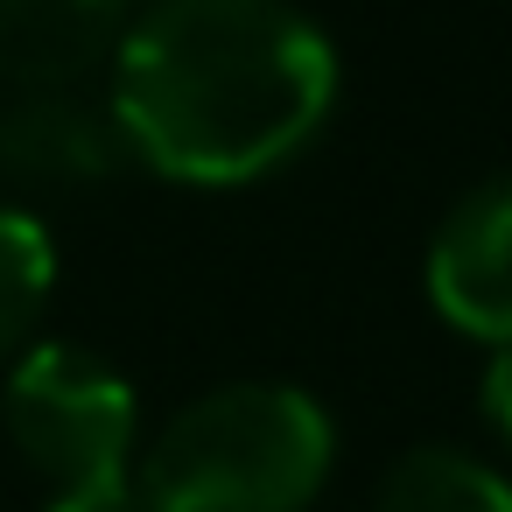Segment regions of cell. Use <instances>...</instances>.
Listing matches in <instances>:
<instances>
[{"mask_svg":"<svg viewBox=\"0 0 512 512\" xmlns=\"http://www.w3.org/2000/svg\"><path fill=\"white\" fill-rule=\"evenodd\" d=\"M50 281H57V246L50 232L29 218V211H8L0 204V351H8L50 302Z\"/></svg>","mask_w":512,"mask_h":512,"instance_id":"ba28073f","label":"cell"},{"mask_svg":"<svg viewBox=\"0 0 512 512\" xmlns=\"http://www.w3.org/2000/svg\"><path fill=\"white\" fill-rule=\"evenodd\" d=\"M330 99L337 57L288 0H148L113 50L127 155L204 190L302 155Z\"/></svg>","mask_w":512,"mask_h":512,"instance_id":"6da1fadb","label":"cell"},{"mask_svg":"<svg viewBox=\"0 0 512 512\" xmlns=\"http://www.w3.org/2000/svg\"><path fill=\"white\" fill-rule=\"evenodd\" d=\"M134 0H0V85L50 92L120 50Z\"/></svg>","mask_w":512,"mask_h":512,"instance_id":"8992f818","label":"cell"},{"mask_svg":"<svg viewBox=\"0 0 512 512\" xmlns=\"http://www.w3.org/2000/svg\"><path fill=\"white\" fill-rule=\"evenodd\" d=\"M127 162V134L113 106H85L64 85L22 92L0 106V176L43 183V190H78L99 183Z\"/></svg>","mask_w":512,"mask_h":512,"instance_id":"5b68a950","label":"cell"},{"mask_svg":"<svg viewBox=\"0 0 512 512\" xmlns=\"http://www.w3.org/2000/svg\"><path fill=\"white\" fill-rule=\"evenodd\" d=\"M330 414L302 386L239 379L155 428L134 463L148 512H309L330 484Z\"/></svg>","mask_w":512,"mask_h":512,"instance_id":"7a4b0ae2","label":"cell"},{"mask_svg":"<svg viewBox=\"0 0 512 512\" xmlns=\"http://www.w3.org/2000/svg\"><path fill=\"white\" fill-rule=\"evenodd\" d=\"M477 407H484V428L512 449V344H498V351H491L484 386H477Z\"/></svg>","mask_w":512,"mask_h":512,"instance_id":"9c48e42d","label":"cell"},{"mask_svg":"<svg viewBox=\"0 0 512 512\" xmlns=\"http://www.w3.org/2000/svg\"><path fill=\"white\" fill-rule=\"evenodd\" d=\"M43 512H148L141 484H106V491H71V498H43Z\"/></svg>","mask_w":512,"mask_h":512,"instance_id":"30bf717a","label":"cell"},{"mask_svg":"<svg viewBox=\"0 0 512 512\" xmlns=\"http://www.w3.org/2000/svg\"><path fill=\"white\" fill-rule=\"evenodd\" d=\"M428 302L477 344H512V176L470 190L428 246Z\"/></svg>","mask_w":512,"mask_h":512,"instance_id":"277c9868","label":"cell"},{"mask_svg":"<svg viewBox=\"0 0 512 512\" xmlns=\"http://www.w3.org/2000/svg\"><path fill=\"white\" fill-rule=\"evenodd\" d=\"M0 414L50 498L134 477V386L85 344H29L8 365Z\"/></svg>","mask_w":512,"mask_h":512,"instance_id":"3957f363","label":"cell"},{"mask_svg":"<svg viewBox=\"0 0 512 512\" xmlns=\"http://www.w3.org/2000/svg\"><path fill=\"white\" fill-rule=\"evenodd\" d=\"M372 512H512V477L470 449L428 442L379 477Z\"/></svg>","mask_w":512,"mask_h":512,"instance_id":"52a82bcc","label":"cell"}]
</instances>
